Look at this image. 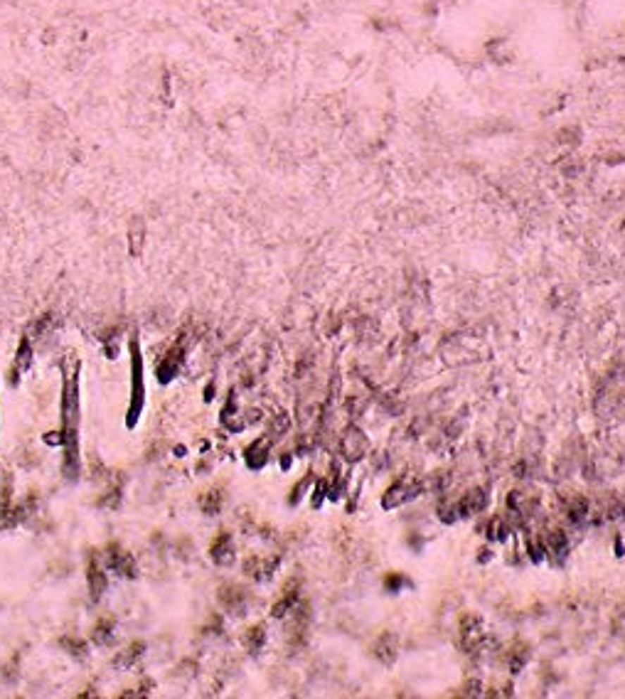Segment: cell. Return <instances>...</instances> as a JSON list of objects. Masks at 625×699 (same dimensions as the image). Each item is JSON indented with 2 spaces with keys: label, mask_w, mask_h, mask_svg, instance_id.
Here are the masks:
<instances>
[{
  "label": "cell",
  "mask_w": 625,
  "mask_h": 699,
  "mask_svg": "<svg viewBox=\"0 0 625 699\" xmlns=\"http://www.w3.org/2000/svg\"><path fill=\"white\" fill-rule=\"evenodd\" d=\"M141 404H143V382H141V357H138V347L133 342V404H131V421L133 423V416H138L141 412Z\"/></svg>",
  "instance_id": "4"
},
{
  "label": "cell",
  "mask_w": 625,
  "mask_h": 699,
  "mask_svg": "<svg viewBox=\"0 0 625 699\" xmlns=\"http://www.w3.org/2000/svg\"><path fill=\"white\" fill-rule=\"evenodd\" d=\"M544 552L547 557H564L569 552V537L562 532V529H552L547 532V539H544Z\"/></svg>",
  "instance_id": "5"
},
{
  "label": "cell",
  "mask_w": 625,
  "mask_h": 699,
  "mask_svg": "<svg viewBox=\"0 0 625 699\" xmlns=\"http://www.w3.org/2000/svg\"><path fill=\"white\" fill-rule=\"evenodd\" d=\"M367 448H369L367 436H364L359 428H349L347 436H345V441H342V453H345V456H347L349 461H359V458L367 453Z\"/></svg>",
  "instance_id": "3"
},
{
  "label": "cell",
  "mask_w": 625,
  "mask_h": 699,
  "mask_svg": "<svg viewBox=\"0 0 625 699\" xmlns=\"http://www.w3.org/2000/svg\"><path fill=\"white\" fill-rule=\"evenodd\" d=\"M485 505H488V493L475 488V490L466 493V495L458 500L456 512H458V517H473V515H478V512H483Z\"/></svg>",
  "instance_id": "2"
},
{
  "label": "cell",
  "mask_w": 625,
  "mask_h": 699,
  "mask_svg": "<svg viewBox=\"0 0 625 699\" xmlns=\"http://www.w3.org/2000/svg\"><path fill=\"white\" fill-rule=\"evenodd\" d=\"M421 490H423V485L419 481H414V483L399 481V483H394V485L387 490V495H384L382 505L387 507V510H389V507H399V505H404V502L414 500V497H416Z\"/></svg>",
  "instance_id": "1"
},
{
  "label": "cell",
  "mask_w": 625,
  "mask_h": 699,
  "mask_svg": "<svg viewBox=\"0 0 625 699\" xmlns=\"http://www.w3.org/2000/svg\"><path fill=\"white\" fill-rule=\"evenodd\" d=\"M377 657L384 662V665H389V662H394V655H397V641L392 638V633H384L382 638H379V643H377Z\"/></svg>",
  "instance_id": "6"
}]
</instances>
